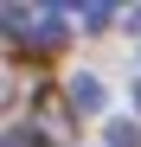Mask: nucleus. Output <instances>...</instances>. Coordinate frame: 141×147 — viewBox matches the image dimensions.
Masks as SVG:
<instances>
[{
    "label": "nucleus",
    "instance_id": "nucleus-5",
    "mask_svg": "<svg viewBox=\"0 0 141 147\" xmlns=\"http://www.w3.org/2000/svg\"><path fill=\"white\" fill-rule=\"evenodd\" d=\"M7 147H39V134H19V128H13V134H7Z\"/></svg>",
    "mask_w": 141,
    "mask_h": 147
},
{
    "label": "nucleus",
    "instance_id": "nucleus-6",
    "mask_svg": "<svg viewBox=\"0 0 141 147\" xmlns=\"http://www.w3.org/2000/svg\"><path fill=\"white\" fill-rule=\"evenodd\" d=\"M135 109H141V77H135Z\"/></svg>",
    "mask_w": 141,
    "mask_h": 147
},
{
    "label": "nucleus",
    "instance_id": "nucleus-2",
    "mask_svg": "<svg viewBox=\"0 0 141 147\" xmlns=\"http://www.w3.org/2000/svg\"><path fill=\"white\" fill-rule=\"evenodd\" d=\"M32 45H39V51H52V45H64V13H45L39 26H32Z\"/></svg>",
    "mask_w": 141,
    "mask_h": 147
},
{
    "label": "nucleus",
    "instance_id": "nucleus-3",
    "mask_svg": "<svg viewBox=\"0 0 141 147\" xmlns=\"http://www.w3.org/2000/svg\"><path fill=\"white\" fill-rule=\"evenodd\" d=\"M77 19H83V32H103L109 19H115V13L103 7V0H90V7H77Z\"/></svg>",
    "mask_w": 141,
    "mask_h": 147
},
{
    "label": "nucleus",
    "instance_id": "nucleus-1",
    "mask_svg": "<svg viewBox=\"0 0 141 147\" xmlns=\"http://www.w3.org/2000/svg\"><path fill=\"white\" fill-rule=\"evenodd\" d=\"M103 102H109V96H103V83L90 77V70H83V77H70V109H83V115H96Z\"/></svg>",
    "mask_w": 141,
    "mask_h": 147
},
{
    "label": "nucleus",
    "instance_id": "nucleus-4",
    "mask_svg": "<svg viewBox=\"0 0 141 147\" xmlns=\"http://www.w3.org/2000/svg\"><path fill=\"white\" fill-rule=\"evenodd\" d=\"M109 147H141V128L135 121H109Z\"/></svg>",
    "mask_w": 141,
    "mask_h": 147
}]
</instances>
